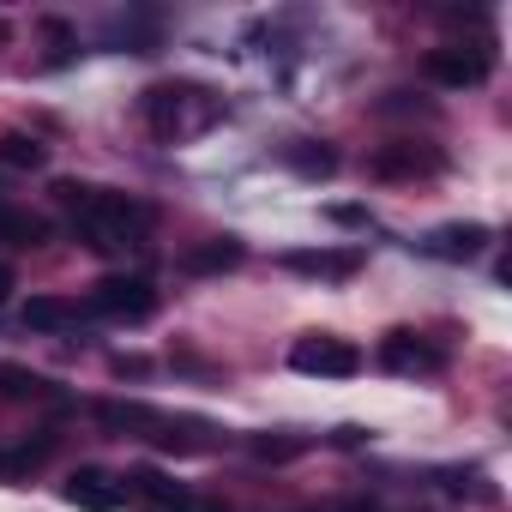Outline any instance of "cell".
I'll use <instances>...</instances> for the list:
<instances>
[{"mask_svg":"<svg viewBox=\"0 0 512 512\" xmlns=\"http://www.w3.org/2000/svg\"><path fill=\"white\" fill-rule=\"evenodd\" d=\"M55 205L73 217V235L97 253H127L145 247L157 211L121 187H91V181H55Z\"/></svg>","mask_w":512,"mask_h":512,"instance_id":"6da1fadb","label":"cell"},{"mask_svg":"<svg viewBox=\"0 0 512 512\" xmlns=\"http://www.w3.org/2000/svg\"><path fill=\"white\" fill-rule=\"evenodd\" d=\"M139 115L145 127L163 139V145H187L199 133H211L223 121V97L205 91V85H187V79H169V85H151L139 97Z\"/></svg>","mask_w":512,"mask_h":512,"instance_id":"7a4b0ae2","label":"cell"},{"mask_svg":"<svg viewBox=\"0 0 512 512\" xmlns=\"http://www.w3.org/2000/svg\"><path fill=\"white\" fill-rule=\"evenodd\" d=\"M422 73L434 85H446V91H476L494 73V49L488 43H440V49H428Z\"/></svg>","mask_w":512,"mask_h":512,"instance_id":"3957f363","label":"cell"},{"mask_svg":"<svg viewBox=\"0 0 512 512\" xmlns=\"http://www.w3.org/2000/svg\"><path fill=\"white\" fill-rule=\"evenodd\" d=\"M85 314H103V320L139 326V320L157 314V290H151V278H103V284H91Z\"/></svg>","mask_w":512,"mask_h":512,"instance_id":"277c9868","label":"cell"},{"mask_svg":"<svg viewBox=\"0 0 512 512\" xmlns=\"http://www.w3.org/2000/svg\"><path fill=\"white\" fill-rule=\"evenodd\" d=\"M290 368H296V374H314V380H350V374H362V350H356L350 338L308 332V338H296Z\"/></svg>","mask_w":512,"mask_h":512,"instance_id":"5b68a950","label":"cell"},{"mask_svg":"<svg viewBox=\"0 0 512 512\" xmlns=\"http://www.w3.org/2000/svg\"><path fill=\"white\" fill-rule=\"evenodd\" d=\"M121 500L139 506V512H193V494H187L175 476L151 470V464H139V470L121 476Z\"/></svg>","mask_w":512,"mask_h":512,"instance_id":"8992f818","label":"cell"},{"mask_svg":"<svg viewBox=\"0 0 512 512\" xmlns=\"http://www.w3.org/2000/svg\"><path fill=\"white\" fill-rule=\"evenodd\" d=\"M284 266L302 272V278H332V284H344V278L362 272V253H356V247H296V253H284Z\"/></svg>","mask_w":512,"mask_h":512,"instance_id":"52a82bcc","label":"cell"},{"mask_svg":"<svg viewBox=\"0 0 512 512\" xmlns=\"http://www.w3.org/2000/svg\"><path fill=\"white\" fill-rule=\"evenodd\" d=\"M440 169H446V157L434 145H416V139H392V145L374 151V175H386V181H398V175H440Z\"/></svg>","mask_w":512,"mask_h":512,"instance_id":"ba28073f","label":"cell"},{"mask_svg":"<svg viewBox=\"0 0 512 512\" xmlns=\"http://www.w3.org/2000/svg\"><path fill=\"white\" fill-rule=\"evenodd\" d=\"M67 506H79V512H115L121 506V476H109L97 464L73 470L67 476Z\"/></svg>","mask_w":512,"mask_h":512,"instance_id":"9c48e42d","label":"cell"},{"mask_svg":"<svg viewBox=\"0 0 512 512\" xmlns=\"http://www.w3.org/2000/svg\"><path fill=\"white\" fill-rule=\"evenodd\" d=\"M380 362H386L392 374H434V368H440V350L422 344L416 332H386V338H380Z\"/></svg>","mask_w":512,"mask_h":512,"instance_id":"30bf717a","label":"cell"},{"mask_svg":"<svg viewBox=\"0 0 512 512\" xmlns=\"http://www.w3.org/2000/svg\"><path fill=\"white\" fill-rule=\"evenodd\" d=\"M482 247H488V229L482 223H440L428 235V253L434 260H482Z\"/></svg>","mask_w":512,"mask_h":512,"instance_id":"8fae6325","label":"cell"},{"mask_svg":"<svg viewBox=\"0 0 512 512\" xmlns=\"http://www.w3.org/2000/svg\"><path fill=\"white\" fill-rule=\"evenodd\" d=\"M85 320V302H73V296H31L25 302V326L31 332H73Z\"/></svg>","mask_w":512,"mask_h":512,"instance_id":"7c38bea8","label":"cell"},{"mask_svg":"<svg viewBox=\"0 0 512 512\" xmlns=\"http://www.w3.org/2000/svg\"><path fill=\"white\" fill-rule=\"evenodd\" d=\"M55 229H49V217H37V211H25V205H13L7 193H0V241H13V247H43Z\"/></svg>","mask_w":512,"mask_h":512,"instance_id":"4fadbf2b","label":"cell"},{"mask_svg":"<svg viewBox=\"0 0 512 512\" xmlns=\"http://www.w3.org/2000/svg\"><path fill=\"white\" fill-rule=\"evenodd\" d=\"M43 163H49V145H43L37 133H0V169L31 175V169H43Z\"/></svg>","mask_w":512,"mask_h":512,"instance_id":"5bb4252c","label":"cell"},{"mask_svg":"<svg viewBox=\"0 0 512 512\" xmlns=\"http://www.w3.org/2000/svg\"><path fill=\"white\" fill-rule=\"evenodd\" d=\"M181 266H187V272H229V266H241V241H235V235H223V241L187 247V253H181Z\"/></svg>","mask_w":512,"mask_h":512,"instance_id":"9a60e30c","label":"cell"},{"mask_svg":"<svg viewBox=\"0 0 512 512\" xmlns=\"http://www.w3.org/2000/svg\"><path fill=\"white\" fill-rule=\"evenodd\" d=\"M284 163H290L296 175H308V181H326V175L338 169V151H326V145H290Z\"/></svg>","mask_w":512,"mask_h":512,"instance_id":"2e32d148","label":"cell"},{"mask_svg":"<svg viewBox=\"0 0 512 512\" xmlns=\"http://www.w3.org/2000/svg\"><path fill=\"white\" fill-rule=\"evenodd\" d=\"M0 398H55V386L31 368H0Z\"/></svg>","mask_w":512,"mask_h":512,"instance_id":"e0dca14e","label":"cell"},{"mask_svg":"<svg viewBox=\"0 0 512 512\" xmlns=\"http://www.w3.org/2000/svg\"><path fill=\"white\" fill-rule=\"evenodd\" d=\"M308 452V440H272V434H253V458H296Z\"/></svg>","mask_w":512,"mask_h":512,"instance_id":"ac0fdd59","label":"cell"},{"mask_svg":"<svg viewBox=\"0 0 512 512\" xmlns=\"http://www.w3.org/2000/svg\"><path fill=\"white\" fill-rule=\"evenodd\" d=\"M145 368H151V362H145V356H115V374H121V380H127V374H133V380H139V374H145Z\"/></svg>","mask_w":512,"mask_h":512,"instance_id":"d6986e66","label":"cell"},{"mask_svg":"<svg viewBox=\"0 0 512 512\" xmlns=\"http://www.w3.org/2000/svg\"><path fill=\"white\" fill-rule=\"evenodd\" d=\"M332 223H362V205H332Z\"/></svg>","mask_w":512,"mask_h":512,"instance_id":"ffe728a7","label":"cell"},{"mask_svg":"<svg viewBox=\"0 0 512 512\" xmlns=\"http://www.w3.org/2000/svg\"><path fill=\"white\" fill-rule=\"evenodd\" d=\"M13 296V266H0V302Z\"/></svg>","mask_w":512,"mask_h":512,"instance_id":"44dd1931","label":"cell"},{"mask_svg":"<svg viewBox=\"0 0 512 512\" xmlns=\"http://www.w3.org/2000/svg\"><path fill=\"white\" fill-rule=\"evenodd\" d=\"M344 512H380V506H374V500H350Z\"/></svg>","mask_w":512,"mask_h":512,"instance_id":"7402d4cb","label":"cell"}]
</instances>
